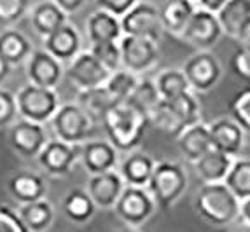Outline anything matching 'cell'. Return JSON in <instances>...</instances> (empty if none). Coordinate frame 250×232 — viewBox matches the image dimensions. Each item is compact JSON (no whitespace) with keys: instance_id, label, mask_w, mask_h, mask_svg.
Masks as SVG:
<instances>
[{"instance_id":"obj_1","label":"cell","mask_w":250,"mask_h":232,"mask_svg":"<svg viewBox=\"0 0 250 232\" xmlns=\"http://www.w3.org/2000/svg\"><path fill=\"white\" fill-rule=\"evenodd\" d=\"M108 141L123 152H131L140 145L144 138L149 119L137 108L129 107L126 101L116 103L107 110V114L102 119Z\"/></svg>"},{"instance_id":"obj_2","label":"cell","mask_w":250,"mask_h":232,"mask_svg":"<svg viewBox=\"0 0 250 232\" xmlns=\"http://www.w3.org/2000/svg\"><path fill=\"white\" fill-rule=\"evenodd\" d=\"M240 204L242 201L224 185V182L203 183L194 197L198 215L219 227L229 225L240 218Z\"/></svg>"},{"instance_id":"obj_3","label":"cell","mask_w":250,"mask_h":232,"mask_svg":"<svg viewBox=\"0 0 250 232\" xmlns=\"http://www.w3.org/2000/svg\"><path fill=\"white\" fill-rule=\"evenodd\" d=\"M186 187L188 176L184 173L182 166L171 161H159L154 164L146 189L152 195L156 206L170 208L182 197Z\"/></svg>"},{"instance_id":"obj_4","label":"cell","mask_w":250,"mask_h":232,"mask_svg":"<svg viewBox=\"0 0 250 232\" xmlns=\"http://www.w3.org/2000/svg\"><path fill=\"white\" fill-rule=\"evenodd\" d=\"M16 105L20 119L32 120L37 124H46L53 119L60 107V96L56 89L26 84L16 93Z\"/></svg>"},{"instance_id":"obj_5","label":"cell","mask_w":250,"mask_h":232,"mask_svg":"<svg viewBox=\"0 0 250 232\" xmlns=\"http://www.w3.org/2000/svg\"><path fill=\"white\" fill-rule=\"evenodd\" d=\"M56 138L67 143L81 145L88 140L93 131V122L89 116L75 101L60 103L58 110L49 120Z\"/></svg>"},{"instance_id":"obj_6","label":"cell","mask_w":250,"mask_h":232,"mask_svg":"<svg viewBox=\"0 0 250 232\" xmlns=\"http://www.w3.org/2000/svg\"><path fill=\"white\" fill-rule=\"evenodd\" d=\"M156 208L158 206H156L154 199L146 187L126 185L117 199L114 210L128 227H138L154 215Z\"/></svg>"},{"instance_id":"obj_7","label":"cell","mask_w":250,"mask_h":232,"mask_svg":"<svg viewBox=\"0 0 250 232\" xmlns=\"http://www.w3.org/2000/svg\"><path fill=\"white\" fill-rule=\"evenodd\" d=\"M119 49L123 68L137 75L150 70L159 59L158 42L146 37L123 35L119 39Z\"/></svg>"},{"instance_id":"obj_8","label":"cell","mask_w":250,"mask_h":232,"mask_svg":"<svg viewBox=\"0 0 250 232\" xmlns=\"http://www.w3.org/2000/svg\"><path fill=\"white\" fill-rule=\"evenodd\" d=\"M119 21H121L123 35L146 37L159 42L163 32H165L161 16H159V9L149 2H137L125 16L119 18Z\"/></svg>"},{"instance_id":"obj_9","label":"cell","mask_w":250,"mask_h":232,"mask_svg":"<svg viewBox=\"0 0 250 232\" xmlns=\"http://www.w3.org/2000/svg\"><path fill=\"white\" fill-rule=\"evenodd\" d=\"M81 145L67 143L58 138L49 140L37 155L41 170L53 178H63L72 171L75 162H79Z\"/></svg>"},{"instance_id":"obj_10","label":"cell","mask_w":250,"mask_h":232,"mask_svg":"<svg viewBox=\"0 0 250 232\" xmlns=\"http://www.w3.org/2000/svg\"><path fill=\"white\" fill-rule=\"evenodd\" d=\"M7 140L11 149L18 155L25 159H37V155L49 141V138H47L44 124H37V122L26 119H18L16 122L9 126Z\"/></svg>"},{"instance_id":"obj_11","label":"cell","mask_w":250,"mask_h":232,"mask_svg":"<svg viewBox=\"0 0 250 232\" xmlns=\"http://www.w3.org/2000/svg\"><path fill=\"white\" fill-rule=\"evenodd\" d=\"M112 72L107 70L89 51H81L70 63H68L67 75L70 82L79 91L100 87L107 82Z\"/></svg>"},{"instance_id":"obj_12","label":"cell","mask_w":250,"mask_h":232,"mask_svg":"<svg viewBox=\"0 0 250 232\" xmlns=\"http://www.w3.org/2000/svg\"><path fill=\"white\" fill-rule=\"evenodd\" d=\"M182 72L186 75L191 89L200 93L210 91L219 82L222 75L219 59L212 53H207V51H201V53L191 56L184 65Z\"/></svg>"},{"instance_id":"obj_13","label":"cell","mask_w":250,"mask_h":232,"mask_svg":"<svg viewBox=\"0 0 250 232\" xmlns=\"http://www.w3.org/2000/svg\"><path fill=\"white\" fill-rule=\"evenodd\" d=\"M221 35L222 28L215 14L203 9H194L180 37L192 46H196L198 49H210L213 44L219 42Z\"/></svg>"},{"instance_id":"obj_14","label":"cell","mask_w":250,"mask_h":232,"mask_svg":"<svg viewBox=\"0 0 250 232\" xmlns=\"http://www.w3.org/2000/svg\"><path fill=\"white\" fill-rule=\"evenodd\" d=\"M26 77L30 84L56 89L63 77V65L47 51L35 49L26 59Z\"/></svg>"},{"instance_id":"obj_15","label":"cell","mask_w":250,"mask_h":232,"mask_svg":"<svg viewBox=\"0 0 250 232\" xmlns=\"http://www.w3.org/2000/svg\"><path fill=\"white\" fill-rule=\"evenodd\" d=\"M79 161L89 174L112 171L119 162V150L104 140H86L81 143Z\"/></svg>"},{"instance_id":"obj_16","label":"cell","mask_w":250,"mask_h":232,"mask_svg":"<svg viewBox=\"0 0 250 232\" xmlns=\"http://www.w3.org/2000/svg\"><path fill=\"white\" fill-rule=\"evenodd\" d=\"M7 192L18 204H28L39 199H46L47 182L41 173L21 170L9 176Z\"/></svg>"},{"instance_id":"obj_17","label":"cell","mask_w":250,"mask_h":232,"mask_svg":"<svg viewBox=\"0 0 250 232\" xmlns=\"http://www.w3.org/2000/svg\"><path fill=\"white\" fill-rule=\"evenodd\" d=\"M126 185L123 182L121 174L117 173L116 170H112L100 174H89L88 183H86L84 189L91 195L96 208L110 210V208L116 206L117 199H119Z\"/></svg>"},{"instance_id":"obj_18","label":"cell","mask_w":250,"mask_h":232,"mask_svg":"<svg viewBox=\"0 0 250 232\" xmlns=\"http://www.w3.org/2000/svg\"><path fill=\"white\" fill-rule=\"evenodd\" d=\"M44 51L58 59L62 65H68L81 53V35L74 25L65 23L44 37Z\"/></svg>"},{"instance_id":"obj_19","label":"cell","mask_w":250,"mask_h":232,"mask_svg":"<svg viewBox=\"0 0 250 232\" xmlns=\"http://www.w3.org/2000/svg\"><path fill=\"white\" fill-rule=\"evenodd\" d=\"M210 140H212V149L221 150L228 155H236L243 147V131L233 119H219L213 124L208 126Z\"/></svg>"},{"instance_id":"obj_20","label":"cell","mask_w":250,"mask_h":232,"mask_svg":"<svg viewBox=\"0 0 250 232\" xmlns=\"http://www.w3.org/2000/svg\"><path fill=\"white\" fill-rule=\"evenodd\" d=\"M154 159L140 150H131V152L123 159L119 166V174H121L125 185L133 187H147L150 174L154 170Z\"/></svg>"},{"instance_id":"obj_21","label":"cell","mask_w":250,"mask_h":232,"mask_svg":"<svg viewBox=\"0 0 250 232\" xmlns=\"http://www.w3.org/2000/svg\"><path fill=\"white\" fill-rule=\"evenodd\" d=\"M177 143H179L180 154L184 157L189 162H196L205 152H208L212 149L208 126L203 124L201 120L189 126L177 136Z\"/></svg>"},{"instance_id":"obj_22","label":"cell","mask_w":250,"mask_h":232,"mask_svg":"<svg viewBox=\"0 0 250 232\" xmlns=\"http://www.w3.org/2000/svg\"><path fill=\"white\" fill-rule=\"evenodd\" d=\"M16 213L21 224L30 232H47L56 216L54 206L47 199H39L28 204H18Z\"/></svg>"},{"instance_id":"obj_23","label":"cell","mask_w":250,"mask_h":232,"mask_svg":"<svg viewBox=\"0 0 250 232\" xmlns=\"http://www.w3.org/2000/svg\"><path fill=\"white\" fill-rule=\"evenodd\" d=\"M62 212L63 215L67 216L68 222L83 225V224H88L89 220L95 216L96 206L86 189L75 187V189H70L67 192V195L63 197Z\"/></svg>"},{"instance_id":"obj_24","label":"cell","mask_w":250,"mask_h":232,"mask_svg":"<svg viewBox=\"0 0 250 232\" xmlns=\"http://www.w3.org/2000/svg\"><path fill=\"white\" fill-rule=\"evenodd\" d=\"M192 164H194V170L203 183H219L224 182L226 174L233 164V157L221 152V150L210 149Z\"/></svg>"},{"instance_id":"obj_25","label":"cell","mask_w":250,"mask_h":232,"mask_svg":"<svg viewBox=\"0 0 250 232\" xmlns=\"http://www.w3.org/2000/svg\"><path fill=\"white\" fill-rule=\"evenodd\" d=\"M86 33L91 44H100V42H117L123 37L121 21L114 14L98 9L88 18L86 23Z\"/></svg>"},{"instance_id":"obj_26","label":"cell","mask_w":250,"mask_h":232,"mask_svg":"<svg viewBox=\"0 0 250 232\" xmlns=\"http://www.w3.org/2000/svg\"><path fill=\"white\" fill-rule=\"evenodd\" d=\"M68 14H65L53 0H44L32 9L30 21H32V28L35 30L37 35L42 39L47 37L54 30H58L65 23H68Z\"/></svg>"},{"instance_id":"obj_27","label":"cell","mask_w":250,"mask_h":232,"mask_svg":"<svg viewBox=\"0 0 250 232\" xmlns=\"http://www.w3.org/2000/svg\"><path fill=\"white\" fill-rule=\"evenodd\" d=\"M32 42L25 33L14 28H5L0 32V54L9 61L11 66L23 65L32 54Z\"/></svg>"},{"instance_id":"obj_28","label":"cell","mask_w":250,"mask_h":232,"mask_svg":"<svg viewBox=\"0 0 250 232\" xmlns=\"http://www.w3.org/2000/svg\"><path fill=\"white\" fill-rule=\"evenodd\" d=\"M194 13V5L191 0H168L167 4L159 9L163 30H167L171 35L180 37Z\"/></svg>"},{"instance_id":"obj_29","label":"cell","mask_w":250,"mask_h":232,"mask_svg":"<svg viewBox=\"0 0 250 232\" xmlns=\"http://www.w3.org/2000/svg\"><path fill=\"white\" fill-rule=\"evenodd\" d=\"M75 103L88 114L93 122H102V119H104V116L107 114V110L110 107H114L116 101H114L112 96L108 95L105 86H100V87H93V89H84V91H81Z\"/></svg>"},{"instance_id":"obj_30","label":"cell","mask_w":250,"mask_h":232,"mask_svg":"<svg viewBox=\"0 0 250 232\" xmlns=\"http://www.w3.org/2000/svg\"><path fill=\"white\" fill-rule=\"evenodd\" d=\"M215 16L219 19L222 33H228L233 39H240L243 28L250 21V13L242 4H238L236 0H229Z\"/></svg>"},{"instance_id":"obj_31","label":"cell","mask_w":250,"mask_h":232,"mask_svg":"<svg viewBox=\"0 0 250 232\" xmlns=\"http://www.w3.org/2000/svg\"><path fill=\"white\" fill-rule=\"evenodd\" d=\"M159 101H161V96H159L158 89H156L154 80H149V79L138 80L133 93L126 99V103L129 107L137 108L138 112H142L147 119H149L150 112L159 105Z\"/></svg>"},{"instance_id":"obj_32","label":"cell","mask_w":250,"mask_h":232,"mask_svg":"<svg viewBox=\"0 0 250 232\" xmlns=\"http://www.w3.org/2000/svg\"><path fill=\"white\" fill-rule=\"evenodd\" d=\"M224 185L240 201L250 197V159H233V164L224 178Z\"/></svg>"},{"instance_id":"obj_33","label":"cell","mask_w":250,"mask_h":232,"mask_svg":"<svg viewBox=\"0 0 250 232\" xmlns=\"http://www.w3.org/2000/svg\"><path fill=\"white\" fill-rule=\"evenodd\" d=\"M156 89H158L161 99H175L179 96L186 95L191 91L186 75L182 70H165L158 75V79L154 80Z\"/></svg>"},{"instance_id":"obj_34","label":"cell","mask_w":250,"mask_h":232,"mask_svg":"<svg viewBox=\"0 0 250 232\" xmlns=\"http://www.w3.org/2000/svg\"><path fill=\"white\" fill-rule=\"evenodd\" d=\"M149 124L154 126L156 129L163 131L165 135H168V136H175V138L186 129V126L182 124V120L177 117V114L173 112V108H171L170 103L165 101V99H161L158 107L150 112Z\"/></svg>"},{"instance_id":"obj_35","label":"cell","mask_w":250,"mask_h":232,"mask_svg":"<svg viewBox=\"0 0 250 232\" xmlns=\"http://www.w3.org/2000/svg\"><path fill=\"white\" fill-rule=\"evenodd\" d=\"M138 80L140 79L137 77V74H131V72L125 70V68H119V70L110 74V77H108L104 86L108 91V95L114 98L116 103H123L133 93Z\"/></svg>"},{"instance_id":"obj_36","label":"cell","mask_w":250,"mask_h":232,"mask_svg":"<svg viewBox=\"0 0 250 232\" xmlns=\"http://www.w3.org/2000/svg\"><path fill=\"white\" fill-rule=\"evenodd\" d=\"M165 101H167V99H165ZM168 103H170V107L173 108V112L182 120V124L186 126V128L196 124V122L201 120V107H200V103H198L196 96L192 95L191 91L179 96V98H175V99H168Z\"/></svg>"},{"instance_id":"obj_37","label":"cell","mask_w":250,"mask_h":232,"mask_svg":"<svg viewBox=\"0 0 250 232\" xmlns=\"http://www.w3.org/2000/svg\"><path fill=\"white\" fill-rule=\"evenodd\" d=\"M89 53L95 56L102 65L110 72H116L123 68L121 65V49H119V40L117 42H100V44H91Z\"/></svg>"},{"instance_id":"obj_38","label":"cell","mask_w":250,"mask_h":232,"mask_svg":"<svg viewBox=\"0 0 250 232\" xmlns=\"http://www.w3.org/2000/svg\"><path fill=\"white\" fill-rule=\"evenodd\" d=\"M229 110L234 122L243 131L250 133V87H245L234 95L229 103Z\"/></svg>"},{"instance_id":"obj_39","label":"cell","mask_w":250,"mask_h":232,"mask_svg":"<svg viewBox=\"0 0 250 232\" xmlns=\"http://www.w3.org/2000/svg\"><path fill=\"white\" fill-rule=\"evenodd\" d=\"M30 7V0H0V25L9 26L20 21Z\"/></svg>"},{"instance_id":"obj_40","label":"cell","mask_w":250,"mask_h":232,"mask_svg":"<svg viewBox=\"0 0 250 232\" xmlns=\"http://www.w3.org/2000/svg\"><path fill=\"white\" fill-rule=\"evenodd\" d=\"M18 119L20 116H18L16 95L9 89L0 87V128H9Z\"/></svg>"},{"instance_id":"obj_41","label":"cell","mask_w":250,"mask_h":232,"mask_svg":"<svg viewBox=\"0 0 250 232\" xmlns=\"http://www.w3.org/2000/svg\"><path fill=\"white\" fill-rule=\"evenodd\" d=\"M0 232H30L14 210L0 206Z\"/></svg>"},{"instance_id":"obj_42","label":"cell","mask_w":250,"mask_h":232,"mask_svg":"<svg viewBox=\"0 0 250 232\" xmlns=\"http://www.w3.org/2000/svg\"><path fill=\"white\" fill-rule=\"evenodd\" d=\"M137 2H140V0H96V5H98L102 11H107V13L114 14L116 18H121V16H125Z\"/></svg>"},{"instance_id":"obj_43","label":"cell","mask_w":250,"mask_h":232,"mask_svg":"<svg viewBox=\"0 0 250 232\" xmlns=\"http://www.w3.org/2000/svg\"><path fill=\"white\" fill-rule=\"evenodd\" d=\"M233 70L243 79H250V49H240L233 56Z\"/></svg>"},{"instance_id":"obj_44","label":"cell","mask_w":250,"mask_h":232,"mask_svg":"<svg viewBox=\"0 0 250 232\" xmlns=\"http://www.w3.org/2000/svg\"><path fill=\"white\" fill-rule=\"evenodd\" d=\"M53 2L58 5L65 14L77 13V11H81V9L84 7V4H86V0H53Z\"/></svg>"},{"instance_id":"obj_45","label":"cell","mask_w":250,"mask_h":232,"mask_svg":"<svg viewBox=\"0 0 250 232\" xmlns=\"http://www.w3.org/2000/svg\"><path fill=\"white\" fill-rule=\"evenodd\" d=\"M228 2H229V0H200V9L217 14Z\"/></svg>"},{"instance_id":"obj_46","label":"cell","mask_w":250,"mask_h":232,"mask_svg":"<svg viewBox=\"0 0 250 232\" xmlns=\"http://www.w3.org/2000/svg\"><path fill=\"white\" fill-rule=\"evenodd\" d=\"M240 218L243 220V224L250 227V197L243 199L240 204Z\"/></svg>"},{"instance_id":"obj_47","label":"cell","mask_w":250,"mask_h":232,"mask_svg":"<svg viewBox=\"0 0 250 232\" xmlns=\"http://www.w3.org/2000/svg\"><path fill=\"white\" fill-rule=\"evenodd\" d=\"M11 68H13V66L9 65L7 59H5L4 56L0 54V84L4 82V80L9 77V74H11Z\"/></svg>"},{"instance_id":"obj_48","label":"cell","mask_w":250,"mask_h":232,"mask_svg":"<svg viewBox=\"0 0 250 232\" xmlns=\"http://www.w3.org/2000/svg\"><path fill=\"white\" fill-rule=\"evenodd\" d=\"M236 2H238V4H242L243 7H245L247 11L250 13V0H236Z\"/></svg>"},{"instance_id":"obj_49","label":"cell","mask_w":250,"mask_h":232,"mask_svg":"<svg viewBox=\"0 0 250 232\" xmlns=\"http://www.w3.org/2000/svg\"><path fill=\"white\" fill-rule=\"evenodd\" d=\"M116 232H137V231H133V229H123V231H116Z\"/></svg>"},{"instance_id":"obj_50","label":"cell","mask_w":250,"mask_h":232,"mask_svg":"<svg viewBox=\"0 0 250 232\" xmlns=\"http://www.w3.org/2000/svg\"><path fill=\"white\" fill-rule=\"evenodd\" d=\"M240 232H250V227H249V225H247V227L243 229V231H240Z\"/></svg>"}]
</instances>
